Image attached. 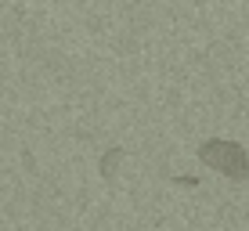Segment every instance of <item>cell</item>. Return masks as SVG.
Returning <instances> with one entry per match:
<instances>
[{
  "label": "cell",
  "instance_id": "2",
  "mask_svg": "<svg viewBox=\"0 0 249 231\" xmlns=\"http://www.w3.org/2000/svg\"><path fill=\"white\" fill-rule=\"evenodd\" d=\"M123 156H126V152L119 148V144H112V148H108L105 156H101V166H98V170H101V177H116V170H119V159H123Z\"/></svg>",
  "mask_w": 249,
  "mask_h": 231
},
{
  "label": "cell",
  "instance_id": "3",
  "mask_svg": "<svg viewBox=\"0 0 249 231\" xmlns=\"http://www.w3.org/2000/svg\"><path fill=\"white\" fill-rule=\"evenodd\" d=\"M195 4H213V0H195Z\"/></svg>",
  "mask_w": 249,
  "mask_h": 231
},
{
  "label": "cell",
  "instance_id": "1",
  "mask_svg": "<svg viewBox=\"0 0 249 231\" xmlns=\"http://www.w3.org/2000/svg\"><path fill=\"white\" fill-rule=\"evenodd\" d=\"M199 159L210 170L231 177V181H249V152L238 141H224V138H210L199 144Z\"/></svg>",
  "mask_w": 249,
  "mask_h": 231
}]
</instances>
